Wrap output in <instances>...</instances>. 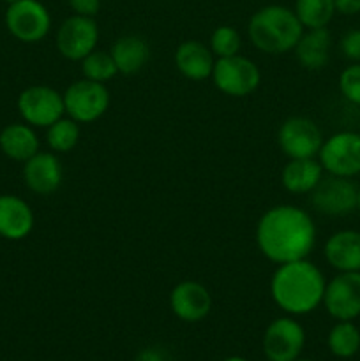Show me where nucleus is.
<instances>
[{
	"mask_svg": "<svg viewBox=\"0 0 360 361\" xmlns=\"http://www.w3.org/2000/svg\"><path fill=\"white\" fill-rule=\"evenodd\" d=\"M318 161L328 175L342 178L360 175V133L341 130L323 140Z\"/></svg>",
	"mask_w": 360,
	"mask_h": 361,
	"instance_id": "5",
	"label": "nucleus"
},
{
	"mask_svg": "<svg viewBox=\"0 0 360 361\" xmlns=\"http://www.w3.org/2000/svg\"><path fill=\"white\" fill-rule=\"evenodd\" d=\"M325 275L309 259L289 261L275 268L270 279V296L289 316H306L323 303Z\"/></svg>",
	"mask_w": 360,
	"mask_h": 361,
	"instance_id": "2",
	"label": "nucleus"
},
{
	"mask_svg": "<svg viewBox=\"0 0 360 361\" xmlns=\"http://www.w3.org/2000/svg\"><path fill=\"white\" fill-rule=\"evenodd\" d=\"M214 53L200 41L180 42L175 51V66L184 78L191 81H203L212 76L214 71Z\"/></svg>",
	"mask_w": 360,
	"mask_h": 361,
	"instance_id": "18",
	"label": "nucleus"
},
{
	"mask_svg": "<svg viewBox=\"0 0 360 361\" xmlns=\"http://www.w3.org/2000/svg\"><path fill=\"white\" fill-rule=\"evenodd\" d=\"M295 14L304 28H325L335 14L334 0H296Z\"/></svg>",
	"mask_w": 360,
	"mask_h": 361,
	"instance_id": "25",
	"label": "nucleus"
},
{
	"mask_svg": "<svg viewBox=\"0 0 360 361\" xmlns=\"http://www.w3.org/2000/svg\"><path fill=\"white\" fill-rule=\"evenodd\" d=\"M302 34L304 27L295 11L279 4L258 9L247 25V35L254 48L268 55H284L292 51Z\"/></svg>",
	"mask_w": 360,
	"mask_h": 361,
	"instance_id": "3",
	"label": "nucleus"
},
{
	"mask_svg": "<svg viewBox=\"0 0 360 361\" xmlns=\"http://www.w3.org/2000/svg\"><path fill=\"white\" fill-rule=\"evenodd\" d=\"M18 111L28 126L48 129L66 115L64 95L46 85H32L18 95Z\"/></svg>",
	"mask_w": 360,
	"mask_h": 361,
	"instance_id": "8",
	"label": "nucleus"
},
{
	"mask_svg": "<svg viewBox=\"0 0 360 361\" xmlns=\"http://www.w3.org/2000/svg\"><path fill=\"white\" fill-rule=\"evenodd\" d=\"M6 27L14 39L27 44L42 41L52 28V16L39 0H18L6 11Z\"/></svg>",
	"mask_w": 360,
	"mask_h": 361,
	"instance_id": "7",
	"label": "nucleus"
},
{
	"mask_svg": "<svg viewBox=\"0 0 360 361\" xmlns=\"http://www.w3.org/2000/svg\"><path fill=\"white\" fill-rule=\"evenodd\" d=\"M2 2H6L7 6H9V4H14V2H18V0H2Z\"/></svg>",
	"mask_w": 360,
	"mask_h": 361,
	"instance_id": "35",
	"label": "nucleus"
},
{
	"mask_svg": "<svg viewBox=\"0 0 360 361\" xmlns=\"http://www.w3.org/2000/svg\"><path fill=\"white\" fill-rule=\"evenodd\" d=\"M335 13L344 16H355L360 13V0H334Z\"/></svg>",
	"mask_w": 360,
	"mask_h": 361,
	"instance_id": "31",
	"label": "nucleus"
},
{
	"mask_svg": "<svg viewBox=\"0 0 360 361\" xmlns=\"http://www.w3.org/2000/svg\"><path fill=\"white\" fill-rule=\"evenodd\" d=\"M356 210L360 212V187H359V194H356Z\"/></svg>",
	"mask_w": 360,
	"mask_h": 361,
	"instance_id": "34",
	"label": "nucleus"
},
{
	"mask_svg": "<svg viewBox=\"0 0 360 361\" xmlns=\"http://www.w3.org/2000/svg\"><path fill=\"white\" fill-rule=\"evenodd\" d=\"M97 42L99 27L94 18L73 14L66 18L56 30V48L60 55L73 62H81L97 48Z\"/></svg>",
	"mask_w": 360,
	"mask_h": 361,
	"instance_id": "12",
	"label": "nucleus"
},
{
	"mask_svg": "<svg viewBox=\"0 0 360 361\" xmlns=\"http://www.w3.org/2000/svg\"><path fill=\"white\" fill-rule=\"evenodd\" d=\"M295 361H313V360H300V358H299V360H295Z\"/></svg>",
	"mask_w": 360,
	"mask_h": 361,
	"instance_id": "36",
	"label": "nucleus"
},
{
	"mask_svg": "<svg viewBox=\"0 0 360 361\" xmlns=\"http://www.w3.org/2000/svg\"><path fill=\"white\" fill-rule=\"evenodd\" d=\"M74 14L94 18L101 9V0H67Z\"/></svg>",
	"mask_w": 360,
	"mask_h": 361,
	"instance_id": "30",
	"label": "nucleus"
},
{
	"mask_svg": "<svg viewBox=\"0 0 360 361\" xmlns=\"http://www.w3.org/2000/svg\"><path fill=\"white\" fill-rule=\"evenodd\" d=\"M80 141V123L69 116H62L46 129V143L55 154H67L74 150Z\"/></svg>",
	"mask_w": 360,
	"mask_h": 361,
	"instance_id": "24",
	"label": "nucleus"
},
{
	"mask_svg": "<svg viewBox=\"0 0 360 361\" xmlns=\"http://www.w3.org/2000/svg\"><path fill=\"white\" fill-rule=\"evenodd\" d=\"M339 90L352 104L360 106V62L346 67L339 76Z\"/></svg>",
	"mask_w": 360,
	"mask_h": 361,
	"instance_id": "28",
	"label": "nucleus"
},
{
	"mask_svg": "<svg viewBox=\"0 0 360 361\" xmlns=\"http://www.w3.org/2000/svg\"><path fill=\"white\" fill-rule=\"evenodd\" d=\"M321 178L323 168L316 157L289 159L281 173L282 187L292 194H311Z\"/></svg>",
	"mask_w": 360,
	"mask_h": 361,
	"instance_id": "21",
	"label": "nucleus"
},
{
	"mask_svg": "<svg viewBox=\"0 0 360 361\" xmlns=\"http://www.w3.org/2000/svg\"><path fill=\"white\" fill-rule=\"evenodd\" d=\"M81 71H83V76L87 80L104 85L106 81L113 80L119 74V69H116V63L113 60L112 53L97 48L81 60Z\"/></svg>",
	"mask_w": 360,
	"mask_h": 361,
	"instance_id": "26",
	"label": "nucleus"
},
{
	"mask_svg": "<svg viewBox=\"0 0 360 361\" xmlns=\"http://www.w3.org/2000/svg\"><path fill=\"white\" fill-rule=\"evenodd\" d=\"M136 361H162V356L155 349H145V351H141L138 355Z\"/></svg>",
	"mask_w": 360,
	"mask_h": 361,
	"instance_id": "32",
	"label": "nucleus"
},
{
	"mask_svg": "<svg viewBox=\"0 0 360 361\" xmlns=\"http://www.w3.org/2000/svg\"><path fill=\"white\" fill-rule=\"evenodd\" d=\"M109 53L115 60L119 74L133 76L147 66L148 59H150V46L141 35L127 34L113 42Z\"/></svg>",
	"mask_w": 360,
	"mask_h": 361,
	"instance_id": "20",
	"label": "nucleus"
},
{
	"mask_svg": "<svg viewBox=\"0 0 360 361\" xmlns=\"http://www.w3.org/2000/svg\"><path fill=\"white\" fill-rule=\"evenodd\" d=\"M277 143L288 159H311L320 154L323 134L307 116H289L277 130Z\"/></svg>",
	"mask_w": 360,
	"mask_h": 361,
	"instance_id": "9",
	"label": "nucleus"
},
{
	"mask_svg": "<svg viewBox=\"0 0 360 361\" xmlns=\"http://www.w3.org/2000/svg\"><path fill=\"white\" fill-rule=\"evenodd\" d=\"M210 78L215 88L224 95L246 97L260 87L261 73L253 60L242 55H233L215 60Z\"/></svg>",
	"mask_w": 360,
	"mask_h": 361,
	"instance_id": "6",
	"label": "nucleus"
},
{
	"mask_svg": "<svg viewBox=\"0 0 360 361\" xmlns=\"http://www.w3.org/2000/svg\"><path fill=\"white\" fill-rule=\"evenodd\" d=\"M356 194L359 187L352 178L328 175L323 176L311 192V204L314 210L328 217H342L356 210Z\"/></svg>",
	"mask_w": 360,
	"mask_h": 361,
	"instance_id": "10",
	"label": "nucleus"
},
{
	"mask_svg": "<svg viewBox=\"0 0 360 361\" xmlns=\"http://www.w3.org/2000/svg\"><path fill=\"white\" fill-rule=\"evenodd\" d=\"M66 115L78 123H92L109 108V92L104 83L83 78L73 81L64 92Z\"/></svg>",
	"mask_w": 360,
	"mask_h": 361,
	"instance_id": "4",
	"label": "nucleus"
},
{
	"mask_svg": "<svg viewBox=\"0 0 360 361\" xmlns=\"http://www.w3.org/2000/svg\"><path fill=\"white\" fill-rule=\"evenodd\" d=\"M332 35L328 28H307L293 48L300 66L307 71H320L330 60Z\"/></svg>",
	"mask_w": 360,
	"mask_h": 361,
	"instance_id": "19",
	"label": "nucleus"
},
{
	"mask_svg": "<svg viewBox=\"0 0 360 361\" xmlns=\"http://www.w3.org/2000/svg\"><path fill=\"white\" fill-rule=\"evenodd\" d=\"M23 180L28 190L39 196H49L62 185V162L53 152L39 150L34 157L23 162Z\"/></svg>",
	"mask_w": 360,
	"mask_h": 361,
	"instance_id": "15",
	"label": "nucleus"
},
{
	"mask_svg": "<svg viewBox=\"0 0 360 361\" xmlns=\"http://www.w3.org/2000/svg\"><path fill=\"white\" fill-rule=\"evenodd\" d=\"M328 349L337 358H352L360 351V330L352 321H339L328 331Z\"/></svg>",
	"mask_w": 360,
	"mask_h": 361,
	"instance_id": "23",
	"label": "nucleus"
},
{
	"mask_svg": "<svg viewBox=\"0 0 360 361\" xmlns=\"http://www.w3.org/2000/svg\"><path fill=\"white\" fill-rule=\"evenodd\" d=\"M34 229V212L28 203L13 194L0 196V236L11 242L27 238Z\"/></svg>",
	"mask_w": 360,
	"mask_h": 361,
	"instance_id": "16",
	"label": "nucleus"
},
{
	"mask_svg": "<svg viewBox=\"0 0 360 361\" xmlns=\"http://www.w3.org/2000/svg\"><path fill=\"white\" fill-rule=\"evenodd\" d=\"M169 307L184 323H198L210 314L212 296L200 282L182 281L169 293Z\"/></svg>",
	"mask_w": 360,
	"mask_h": 361,
	"instance_id": "14",
	"label": "nucleus"
},
{
	"mask_svg": "<svg viewBox=\"0 0 360 361\" xmlns=\"http://www.w3.org/2000/svg\"><path fill=\"white\" fill-rule=\"evenodd\" d=\"M0 150L13 161L25 162L39 152V137L28 123H9L0 133Z\"/></svg>",
	"mask_w": 360,
	"mask_h": 361,
	"instance_id": "22",
	"label": "nucleus"
},
{
	"mask_svg": "<svg viewBox=\"0 0 360 361\" xmlns=\"http://www.w3.org/2000/svg\"><path fill=\"white\" fill-rule=\"evenodd\" d=\"M240 48H242V37L236 32V28L229 27V25H221L212 32L210 49L217 59L239 55Z\"/></svg>",
	"mask_w": 360,
	"mask_h": 361,
	"instance_id": "27",
	"label": "nucleus"
},
{
	"mask_svg": "<svg viewBox=\"0 0 360 361\" xmlns=\"http://www.w3.org/2000/svg\"><path fill=\"white\" fill-rule=\"evenodd\" d=\"M339 49L344 59L352 60L353 63L360 62V28H352V30L344 32L339 41Z\"/></svg>",
	"mask_w": 360,
	"mask_h": 361,
	"instance_id": "29",
	"label": "nucleus"
},
{
	"mask_svg": "<svg viewBox=\"0 0 360 361\" xmlns=\"http://www.w3.org/2000/svg\"><path fill=\"white\" fill-rule=\"evenodd\" d=\"M323 307L337 321L356 319L360 316V271H339L327 282Z\"/></svg>",
	"mask_w": 360,
	"mask_h": 361,
	"instance_id": "13",
	"label": "nucleus"
},
{
	"mask_svg": "<svg viewBox=\"0 0 360 361\" xmlns=\"http://www.w3.org/2000/svg\"><path fill=\"white\" fill-rule=\"evenodd\" d=\"M327 263L337 271H360V231L342 229L325 242Z\"/></svg>",
	"mask_w": 360,
	"mask_h": 361,
	"instance_id": "17",
	"label": "nucleus"
},
{
	"mask_svg": "<svg viewBox=\"0 0 360 361\" xmlns=\"http://www.w3.org/2000/svg\"><path fill=\"white\" fill-rule=\"evenodd\" d=\"M359 133H360V130H359Z\"/></svg>",
	"mask_w": 360,
	"mask_h": 361,
	"instance_id": "37",
	"label": "nucleus"
},
{
	"mask_svg": "<svg viewBox=\"0 0 360 361\" xmlns=\"http://www.w3.org/2000/svg\"><path fill=\"white\" fill-rule=\"evenodd\" d=\"M222 361H247V360L242 358V356H228V358H224Z\"/></svg>",
	"mask_w": 360,
	"mask_h": 361,
	"instance_id": "33",
	"label": "nucleus"
},
{
	"mask_svg": "<svg viewBox=\"0 0 360 361\" xmlns=\"http://www.w3.org/2000/svg\"><path fill=\"white\" fill-rule=\"evenodd\" d=\"M261 345L268 361H295L306 345V331L293 317H277L265 330Z\"/></svg>",
	"mask_w": 360,
	"mask_h": 361,
	"instance_id": "11",
	"label": "nucleus"
},
{
	"mask_svg": "<svg viewBox=\"0 0 360 361\" xmlns=\"http://www.w3.org/2000/svg\"><path fill=\"white\" fill-rule=\"evenodd\" d=\"M256 245L275 264L307 259L316 247V224L302 208L277 204L258 221Z\"/></svg>",
	"mask_w": 360,
	"mask_h": 361,
	"instance_id": "1",
	"label": "nucleus"
}]
</instances>
